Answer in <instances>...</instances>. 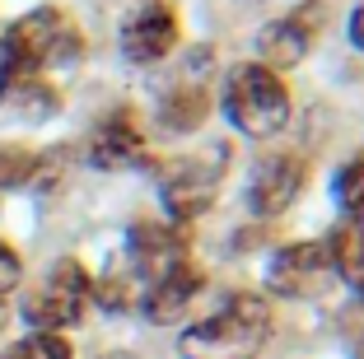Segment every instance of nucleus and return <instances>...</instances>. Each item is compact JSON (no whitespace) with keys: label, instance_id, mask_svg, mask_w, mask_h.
I'll use <instances>...</instances> for the list:
<instances>
[{"label":"nucleus","instance_id":"nucleus-2","mask_svg":"<svg viewBox=\"0 0 364 359\" xmlns=\"http://www.w3.org/2000/svg\"><path fill=\"white\" fill-rule=\"evenodd\" d=\"M225 117L252 140H267L276 131H285V122H289L285 80L276 70H267L262 61L234 65L229 80H225Z\"/></svg>","mask_w":364,"mask_h":359},{"label":"nucleus","instance_id":"nucleus-17","mask_svg":"<svg viewBox=\"0 0 364 359\" xmlns=\"http://www.w3.org/2000/svg\"><path fill=\"white\" fill-rule=\"evenodd\" d=\"M19 280H23V262H19V252L0 238V299L14 294V289H19Z\"/></svg>","mask_w":364,"mask_h":359},{"label":"nucleus","instance_id":"nucleus-18","mask_svg":"<svg viewBox=\"0 0 364 359\" xmlns=\"http://www.w3.org/2000/svg\"><path fill=\"white\" fill-rule=\"evenodd\" d=\"M19 61H14V52H10V43H5V38H0V98L10 94L14 85H19Z\"/></svg>","mask_w":364,"mask_h":359},{"label":"nucleus","instance_id":"nucleus-10","mask_svg":"<svg viewBox=\"0 0 364 359\" xmlns=\"http://www.w3.org/2000/svg\"><path fill=\"white\" fill-rule=\"evenodd\" d=\"M201 294V271L196 266H187V262H178V266H168L164 275H154L150 285H145V317L150 322H178L187 308H192V299Z\"/></svg>","mask_w":364,"mask_h":359},{"label":"nucleus","instance_id":"nucleus-9","mask_svg":"<svg viewBox=\"0 0 364 359\" xmlns=\"http://www.w3.org/2000/svg\"><path fill=\"white\" fill-rule=\"evenodd\" d=\"M318 5H309V10H299V14H285V19H271L267 28H262V38H257V52H262V65L267 70H289V65H299L304 61V52H309V43H313V19H318Z\"/></svg>","mask_w":364,"mask_h":359},{"label":"nucleus","instance_id":"nucleus-14","mask_svg":"<svg viewBox=\"0 0 364 359\" xmlns=\"http://www.w3.org/2000/svg\"><path fill=\"white\" fill-rule=\"evenodd\" d=\"M336 205L350 215V224H364V159L336 173Z\"/></svg>","mask_w":364,"mask_h":359},{"label":"nucleus","instance_id":"nucleus-3","mask_svg":"<svg viewBox=\"0 0 364 359\" xmlns=\"http://www.w3.org/2000/svg\"><path fill=\"white\" fill-rule=\"evenodd\" d=\"M85 308H89V275L75 257H61L38 280V289L23 304V313H28V322L38 331H56L61 336L65 327H75L80 317H85Z\"/></svg>","mask_w":364,"mask_h":359},{"label":"nucleus","instance_id":"nucleus-16","mask_svg":"<svg viewBox=\"0 0 364 359\" xmlns=\"http://www.w3.org/2000/svg\"><path fill=\"white\" fill-rule=\"evenodd\" d=\"M33 173H38V159L28 149H14V145L0 149V187H23Z\"/></svg>","mask_w":364,"mask_h":359},{"label":"nucleus","instance_id":"nucleus-15","mask_svg":"<svg viewBox=\"0 0 364 359\" xmlns=\"http://www.w3.org/2000/svg\"><path fill=\"white\" fill-rule=\"evenodd\" d=\"M0 359H70V345H65V336H56V331H38V336L14 341Z\"/></svg>","mask_w":364,"mask_h":359},{"label":"nucleus","instance_id":"nucleus-5","mask_svg":"<svg viewBox=\"0 0 364 359\" xmlns=\"http://www.w3.org/2000/svg\"><path fill=\"white\" fill-rule=\"evenodd\" d=\"M220 191V164L215 159H178L159 173V196L173 220H196L210 210Z\"/></svg>","mask_w":364,"mask_h":359},{"label":"nucleus","instance_id":"nucleus-7","mask_svg":"<svg viewBox=\"0 0 364 359\" xmlns=\"http://www.w3.org/2000/svg\"><path fill=\"white\" fill-rule=\"evenodd\" d=\"M178 47V10L168 0H145L122 28V52L136 65H154Z\"/></svg>","mask_w":364,"mask_h":359},{"label":"nucleus","instance_id":"nucleus-8","mask_svg":"<svg viewBox=\"0 0 364 359\" xmlns=\"http://www.w3.org/2000/svg\"><path fill=\"white\" fill-rule=\"evenodd\" d=\"M304 182H309V164H304L299 154H271L267 164L257 168L252 187H247V205L271 220V215L289 210V205L299 201Z\"/></svg>","mask_w":364,"mask_h":359},{"label":"nucleus","instance_id":"nucleus-11","mask_svg":"<svg viewBox=\"0 0 364 359\" xmlns=\"http://www.w3.org/2000/svg\"><path fill=\"white\" fill-rule=\"evenodd\" d=\"M140 154H145V136L131 122V112H112L94 131V140H89V159H94L98 168H131Z\"/></svg>","mask_w":364,"mask_h":359},{"label":"nucleus","instance_id":"nucleus-6","mask_svg":"<svg viewBox=\"0 0 364 359\" xmlns=\"http://www.w3.org/2000/svg\"><path fill=\"white\" fill-rule=\"evenodd\" d=\"M332 247L327 243H289L271 257V289L276 294H289V299H313L327 289V275H332Z\"/></svg>","mask_w":364,"mask_h":359},{"label":"nucleus","instance_id":"nucleus-20","mask_svg":"<svg viewBox=\"0 0 364 359\" xmlns=\"http://www.w3.org/2000/svg\"><path fill=\"white\" fill-rule=\"evenodd\" d=\"M355 359H364V341H360V345H355Z\"/></svg>","mask_w":364,"mask_h":359},{"label":"nucleus","instance_id":"nucleus-4","mask_svg":"<svg viewBox=\"0 0 364 359\" xmlns=\"http://www.w3.org/2000/svg\"><path fill=\"white\" fill-rule=\"evenodd\" d=\"M10 52L14 61H19V70H38V65L47 61H75L80 56V38L75 28H70V19H65L61 10H33L23 14L19 23L10 28Z\"/></svg>","mask_w":364,"mask_h":359},{"label":"nucleus","instance_id":"nucleus-13","mask_svg":"<svg viewBox=\"0 0 364 359\" xmlns=\"http://www.w3.org/2000/svg\"><path fill=\"white\" fill-rule=\"evenodd\" d=\"M327 247H332L336 275H341L346 285H355V289L364 294V224H346V229L336 233Z\"/></svg>","mask_w":364,"mask_h":359},{"label":"nucleus","instance_id":"nucleus-19","mask_svg":"<svg viewBox=\"0 0 364 359\" xmlns=\"http://www.w3.org/2000/svg\"><path fill=\"white\" fill-rule=\"evenodd\" d=\"M350 43H355V47L364 52V5H360V10L350 14Z\"/></svg>","mask_w":364,"mask_h":359},{"label":"nucleus","instance_id":"nucleus-12","mask_svg":"<svg viewBox=\"0 0 364 359\" xmlns=\"http://www.w3.org/2000/svg\"><path fill=\"white\" fill-rule=\"evenodd\" d=\"M159 117H164V127H168V131H196L205 117H210V89H205L201 80H196V85L168 89Z\"/></svg>","mask_w":364,"mask_h":359},{"label":"nucleus","instance_id":"nucleus-1","mask_svg":"<svg viewBox=\"0 0 364 359\" xmlns=\"http://www.w3.org/2000/svg\"><path fill=\"white\" fill-rule=\"evenodd\" d=\"M271 336V308L257 294H229L205 322L182 331V359H252Z\"/></svg>","mask_w":364,"mask_h":359}]
</instances>
